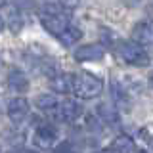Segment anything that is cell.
<instances>
[{
    "label": "cell",
    "mask_w": 153,
    "mask_h": 153,
    "mask_svg": "<svg viewBox=\"0 0 153 153\" xmlns=\"http://www.w3.org/2000/svg\"><path fill=\"white\" fill-rule=\"evenodd\" d=\"M4 27H6V21H4V17H0V33L4 31Z\"/></svg>",
    "instance_id": "cell-16"
},
{
    "label": "cell",
    "mask_w": 153,
    "mask_h": 153,
    "mask_svg": "<svg viewBox=\"0 0 153 153\" xmlns=\"http://www.w3.org/2000/svg\"><path fill=\"white\" fill-rule=\"evenodd\" d=\"M0 65H2V57H0Z\"/></svg>",
    "instance_id": "cell-22"
},
{
    "label": "cell",
    "mask_w": 153,
    "mask_h": 153,
    "mask_svg": "<svg viewBox=\"0 0 153 153\" xmlns=\"http://www.w3.org/2000/svg\"><path fill=\"white\" fill-rule=\"evenodd\" d=\"M75 59L79 63H86V61H98L105 56L103 44H84L75 50Z\"/></svg>",
    "instance_id": "cell-5"
},
{
    "label": "cell",
    "mask_w": 153,
    "mask_h": 153,
    "mask_svg": "<svg viewBox=\"0 0 153 153\" xmlns=\"http://www.w3.org/2000/svg\"><path fill=\"white\" fill-rule=\"evenodd\" d=\"M132 38L142 46H153V19H143L132 29Z\"/></svg>",
    "instance_id": "cell-7"
},
{
    "label": "cell",
    "mask_w": 153,
    "mask_h": 153,
    "mask_svg": "<svg viewBox=\"0 0 153 153\" xmlns=\"http://www.w3.org/2000/svg\"><path fill=\"white\" fill-rule=\"evenodd\" d=\"M123 2H126V4H138L140 0H123Z\"/></svg>",
    "instance_id": "cell-17"
},
{
    "label": "cell",
    "mask_w": 153,
    "mask_h": 153,
    "mask_svg": "<svg viewBox=\"0 0 153 153\" xmlns=\"http://www.w3.org/2000/svg\"><path fill=\"white\" fill-rule=\"evenodd\" d=\"M4 2H6V0H0V6H4Z\"/></svg>",
    "instance_id": "cell-20"
},
{
    "label": "cell",
    "mask_w": 153,
    "mask_h": 153,
    "mask_svg": "<svg viewBox=\"0 0 153 153\" xmlns=\"http://www.w3.org/2000/svg\"><path fill=\"white\" fill-rule=\"evenodd\" d=\"M48 86L56 94H69V92H73V75L54 73V75H50Z\"/></svg>",
    "instance_id": "cell-9"
},
{
    "label": "cell",
    "mask_w": 153,
    "mask_h": 153,
    "mask_svg": "<svg viewBox=\"0 0 153 153\" xmlns=\"http://www.w3.org/2000/svg\"><path fill=\"white\" fill-rule=\"evenodd\" d=\"M98 153H115V151H98Z\"/></svg>",
    "instance_id": "cell-19"
},
{
    "label": "cell",
    "mask_w": 153,
    "mask_h": 153,
    "mask_svg": "<svg viewBox=\"0 0 153 153\" xmlns=\"http://www.w3.org/2000/svg\"><path fill=\"white\" fill-rule=\"evenodd\" d=\"M17 153H33V151H25V149H21V151H17Z\"/></svg>",
    "instance_id": "cell-18"
},
{
    "label": "cell",
    "mask_w": 153,
    "mask_h": 153,
    "mask_svg": "<svg viewBox=\"0 0 153 153\" xmlns=\"http://www.w3.org/2000/svg\"><path fill=\"white\" fill-rule=\"evenodd\" d=\"M61 40V44L63 46H73L76 42L82 38V31H80L79 27H73V25H67L63 31L59 33V36H57Z\"/></svg>",
    "instance_id": "cell-10"
},
{
    "label": "cell",
    "mask_w": 153,
    "mask_h": 153,
    "mask_svg": "<svg viewBox=\"0 0 153 153\" xmlns=\"http://www.w3.org/2000/svg\"><path fill=\"white\" fill-rule=\"evenodd\" d=\"M111 149L115 153H134L136 147H134V142L126 136H117L111 143Z\"/></svg>",
    "instance_id": "cell-13"
},
{
    "label": "cell",
    "mask_w": 153,
    "mask_h": 153,
    "mask_svg": "<svg viewBox=\"0 0 153 153\" xmlns=\"http://www.w3.org/2000/svg\"><path fill=\"white\" fill-rule=\"evenodd\" d=\"M38 19H40L42 27H44L50 35H54V36H59V33L69 25L63 13H40Z\"/></svg>",
    "instance_id": "cell-4"
},
{
    "label": "cell",
    "mask_w": 153,
    "mask_h": 153,
    "mask_svg": "<svg viewBox=\"0 0 153 153\" xmlns=\"http://www.w3.org/2000/svg\"><path fill=\"white\" fill-rule=\"evenodd\" d=\"M35 103H36V107L40 109V111L52 113V115H54L56 107H57V100H56L52 94H42V96H38V98L35 100Z\"/></svg>",
    "instance_id": "cell-12"
},
{
    "label": "cell",
    "mask_w": 153,
    "mask_h": 153,
    "mask_svg": "<svg viewBox=\"0 0 153 153\" xmlns=\"http://www.w3.org/2000/svg\"><path fill=\"white\" fill-rule=\"evenodd\" d=\"M8 86L13 92H25L29 88V80L21 71H12V73L8 75Z\"/></svg>",
    "instance_id": "cell-11"
},
{
    "label": "cell",
    "mask_w": 153,
    "mask_h": 153,
    "mask_svg": "<svg viewBox=\"0 0 153 153\" xmlns=\"http://www.w3.org/2000/svg\"><path fill=\"white\" fill-rule=\"evenodd\" d=\"M67 153H71V151H67Z\"/></svg>",
    "instance_id": "cell-23"
},
{
    "label": "cell",
    "mask_w": 153,
    "mask_h": 153,
    "mask_svg": "<svg viewBox=\"0 0 153 153\" xmlns=\"http://www.w3.org/2000/svg\"><path fill=\"white\" fill-rule=\"evenodd\" d=\"M33 140H35V143H36V146H40V147H52L57 142V130H56V126H52V124H40V126L35 130Z\"/></svg>",
    "instance_id": "cell-8"
},
{
    "label": "cell",
    "mask_w": 153,
    "mask_h": 153,
    "mask_svg": "<svg viewBox=\"0 0 153 153\" xmlns=\"http://www.w3.org/2000/svg\"><path fill=\"white\" fill-rule=\"evenodd\" d=\"M57 2L61 4V8H67V10H73L79 6V2L80 0H57Z\"/></svg>",
    "instance_id": "cell-15"
},
{
    "label": "cell",
    "mask_w": 153,
    "mask_h": 153,
    "mask_svg": "<svg viewBox=\"0 0 153 153\" xmlns=\"http://www.w3.org/2000/svg\"><path fill=\"white\" fill-rule=\"evenodd\" d=\"M6 113L13 123H21L29 117V102L25 98H12L6 105Z\"/></svg>",
    "instance_id": "cell-6"
},
{
    "label": "cell",
    "mask_w": 153,
    "mask_h": 153,
    "mask_svg": "<svg viewBox=\"0 0 153 153\" xmlns=\"http://www.w3.org/2000/svg\"><path fill=\"white\" fill-rule=\"evenodd\" d=\"M149 82H151V86H153V75H151V79H149Z\"/></svg>",
    "instance_id": "cell-21"
},
{
    "label": "cell",
    "mask_w": 153,
    "mask_h": 153,
    "mask_svg": "<svg viewBox=\"0 0 153 153\" xmlns=\"http://www.w3.org/2000/svg\"><path fill=\"white\" fill-rule=\"evenodd\" d=\"M54 115L63 123H75L82 115V105L75 100H63V102H57Z\"/></svg>",
    "instance_id": "cell-3"
},
{
    "label": "cell",
    "mask_w": 153,
    "mask_h": 153,
    "mask_svg": "<svg viewBox=\"0 0 153 153\" xmlns=\"http://www.w3.org/2000/svg\"><path fill=\"white\" fill-rule=\"evenodd\" d=\"M8 13H10V21H8V25L10 29H12L13 33H19L21 31V25H23V19L21 16H19V12H17V8H8Z\"/></svg>",
    "instance_id": "cell-14"
},
{
    "label": "cell",
    "mask_w": 153,
    "mask_h": 153,
    "mask_svg": "<svg viewBox=\"0 0 153 153\" xmlns=\"http://www.w3.org/2000/svg\"><path fill=\"white\" fill-rule=\"evenodd\" d=\"M103 80L94 73H76L73 75V94L82 100H92L98 94H102Z\"/></svg>",
    "instance_id": "cell-2"
},
{
    "label": "cell",
    "mask_w": 153,
    "mask_h": 153,
    "mask_svg": "<svg viewBox=\"0 0 153 153\" xmlns=\"http://www.w3.org/2000/svg\"><path fill=\"white\" fill-rule=\"evenodd\" d=\"M119 56L123 57L124 63L134 65V67H146L149 63V54H147L146 46H142L136 40H119L117 48Z\"/></svg>",
    "instance_id": "cell-1"
}]
</instances>
